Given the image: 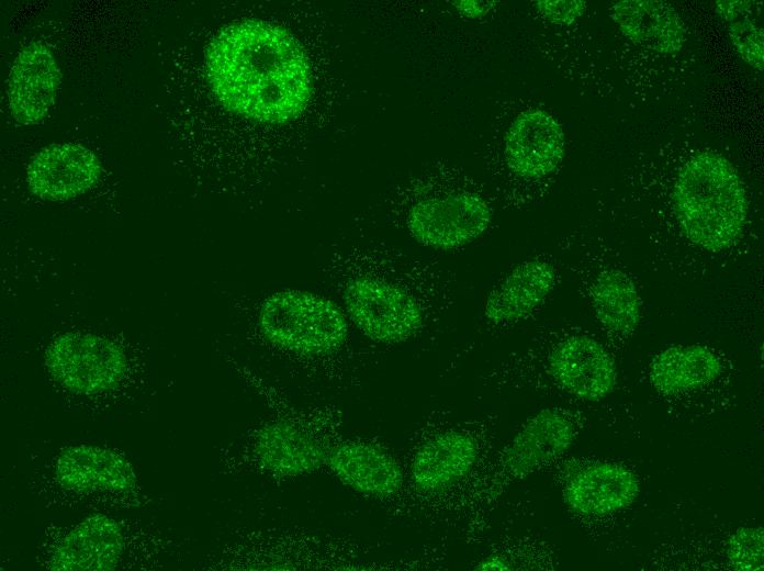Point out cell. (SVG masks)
Here are the masks:
<instances>
[{
	"label": "cell",
	"instance_id": "cell-1",
	"mask_svg": "<svg viewBox=\"0 0 764 571\" xmlns=\"http://www.w3.org/2000/svg\"><path fill=\"white\" fill-rule=\"evenodd\" d=\"M456 272L438 261L381 249L341 258L336 286L349 318L370 339L405 342L445 316L456 303Z\"/></svg>",
	"mask_w": 764,
	"mask_h": 571
},
{
	"label": "cell",
	"instance_id": "cell-2",
	"mask_svg": "<svg viewBox=\"0 0 764 571\" xmlns=\"http://www.w3.org/2000/svg\"><path fill=\"white\" fill-rule=\"evenodd\" d=\"M210 86L228 110L263 123L296 116L311 96V68L283 27L244 20L223 27L205 54Z\"/></svg>",
	"mask_w": 764,
	"mask_h": 571
},
{
	"label": "cell",
	"instance_id": "cell-3",
	"mask_svg": "<svg viewBox=\"0 0 764 571\" xmlns=\"http://www.w3.org/2000/svg\"><path fill=\"white\" fill-rule=\"evenodd\" d=\"M672 197L683 234L704 250L728 249L744 228L746 193L735 168L720 154L700 152L684 163Z\"/></svg>",
	"mask_w": 764,
	"mask_h": 571
},
{
	"label": "cell",
	"instance_id": "cell-4",
	"mask_svg": "<svg viewBox=\"0 0 764 571\" xmlns=\"http://www.w3.org/2000/svg\"><path fill=\"white\" fill-rule=\"evenodd\" d=\"M403 221L418 243L436 249L460 248L488 227L487 194L464 173L440 167L415 180L404 194Z\"/></svg>",
	"mask_w": 764,
	"mask_h": 571
},
{
	"label": "cell",
	"instance_id": "cell-5",
	"mask_svg": "<svg viewBox=\"0 0 764 571\" xmlns=\"http://www.w3.org/2000/svg\"><path fill=\"white\" fill-rule=\"evenodd\" d=\"M547 378L559 390L585 401H599L617 383V367L608 350L592 336L561 332L528 356L515 357L484 377L492 387H506Z\"/></svg>",
	"mask_w": 764,
	"mask_h": 571
},
{
	"label": "cell",
	"instance_id": "cell-6",
	"mask_svg": "<svg viewBox=\"0 0 764 571\" xmlns=\"http://www.w3.org/2000/svg\"><path fill=\"white\" fill-rule=\"evenodd\" d=\"M263 336L273 345L302 355L339 349L349 333L346 314L318 294L285 290L263 302L259 313Z\"/></svg>",
	"mask_w": 764,
	"mask_h": 571
},
{
	"label": "cell",
	"instance_id": "cell-7",
	"mask_svg": "<svg viewBox=\"0 0 764 571\" xmlns=\"http://www.w3.org/2000/svg\"><path fill=\"white\" fill-rule=\"evenodd\" d=\"M45 365L55 381L77 394L112 390L127 369L125 354L117 344L80 332L57 336L46 349Z\"/></svg>",
	"mask_w": 764,
	"mask_h": 571
},
{
	"label": "cell",
	"instance_id": "cell-8",
	"mask_svg": "<svg viewBox=\"0 0 764 571\" xmlns=\"http://www.w3.org/2000/svg\"><path fill=\"white\" fill-rule=\"evenodd\" d=\"M564 156V133L542 110H528L512 123L505 138V168L498 191L516 202L523 183L537 182L555 171Z\"/></svg>",
	"mask_w": 764,
	"mask_h": 571
},
{
	"label": "cell",
	"instance_id": "cell-9",
	"mask_svg": "<svg viewBox=\"0 0 764 571\" xmlns=\"http://www.w3.org/2000/svg\"><path fill=\"white\" fill-rule=\"evenodd\" d=\"M559 268L544 256L526 259L501 277L488 291L483 316L491 329L527 320L548 300L559 281Z\"/></svg>",
	"mask_w": 764,
	"mask_h": 571
},
{
	"label": "cell",
	"instance_id": "cell-10",
	"mask_svg": "<svg viewBox=\"0 0 764 571\" xmlns=\"http://www.w3.org/2000/svg\"><path fill=\"white\" fill-rule=\"evenodd\" d=\"M571 270L602 327L615 338L630 337L640 321L641 300L629 275L620 268L585 259Z\"/></svg>",
	"mask_w": 764,
	"mask_h": 571
},
{
	"label": "cell",
	"instance_id": "cell-11",
	"mask_svg": "<svg viewBox=\"0 0 764 571\" xmlns=\"http://www.w3.org/2000/svg\"><path fill=\"white\" fill-rule=\"evenodd\" d=\"M61 81L60 68L43 43L32 42L16 55L8 78V104L22 125L41 122L48 113Z\"/></svg>",
	"mask_w": 764,
	"mask_h": 571
},
{
	"label": "cell",
	"instance_id": "cell-12",
	"mask_svg": "<svg viewBox=\"0 0 764 571\" xmlns=\"http://www.w3.org/2000/svg\"><path fill=\"white\" fill-rule=\"evenodd\" d=\"M101 171V161L89 148L74 143L53 144L32 158L26 181L35 195L61 201L88 191Z\"/></svg>",
	"mask_w": 764,
	"mask_h": 571
},
{
	"label": "cell",
	"instance_id": "cell-13",
	"mask_svg": "<svg viewBox=\"0 0 764 571\" xmlns=\"http://www.w3.org/2000/svg\"><path fill=\"white\" fill-rule=\"evenodd\" d=\"M576 437L572 414L563 408H544L529 418L502 454L503 473L521 479L564 454Z\"/></svg>",
	"mask_w": 764,
	"mask_h": 571
},
{
	"label": "cell",
	"instance_id": "cell-14",
	"mask_svg": "<svg viewBox=\"0 0 764 571\" xmlns=\"http://www.w3.org/2000/svg\"><path fill=\"white\" fill-rule=\"evenodd\" d=\"M124 551L120 524L111 517H87L52 549L47 568L58 571L114 570Z\"/></svg>",
	"mask_w": 764,
	"mask_h": 571
},
{
	"label": "cell",
	"instance_id": "cell-15",
	"mask_svg": "<svg viewBox=\"0 0 764 571\" xmlns=\"http://www.w3.org/2000/svg\"><path fill=\"white\" fill-rule=\"evenodd\" d=\"M563 494L573 512L602 516L631 505L639 495V481L631 470L621 464L593 462L570 477Z\"/></svg>",
	"mask_w": 764,
	"mask_h": 571
},
{
	"label": "cell",
	"instance_id": "cell-16",
	"mask_svg": "<svg viewBox=\"0 0 764 571\" xmlns=\"http://www.w3.org/2000/svg\"><path fill=\"white\" fill-rule=\"evenodd\" d=\"M55 478L65 489L78 493H128L136 488V474L121 455L97 446H70L55 463Z\"/></svg>",
	"mask_w": 764,
	"mask_h": 571
},
{
	"label": "cell",
	"instance_id": "cell-17",
	"mask_svg": "<svg viewBox=\"0 0 764 571\" xmlns=\"http://www.w3.org/2000/svg\"><path fill=\"white\" fill-rule=\"evenodd\" d=\"M333 472L353 490L371 496H389L402 485L396 460L379 447L364 443H345L328 451Z\"/></svg>",
	"mask_w": 764,
	"mask_h": 571
},
{
	"label": "cell",
	"instance_id": "cell-18",
	"mask_svg": "<svg viewBox=\"0 0 764 571\" xmlns=\"http://www.w3.org/2000/svg\"><path fill=\"white\" fill-rule=\"evenodd\" d=\"M478 457L474 439L462 432L451 430L434 436L416 451L412 478L423 491L445 490L463 479Z\"/></svg>",
	"mask_w": 764,
	"mask_h": 571
},
{
	"label": "cell",
	"instance_id": "cell-19",
	"mask_svg": "<svg viewBox=\"0 0 764 571\" xmlns=\"http://www.w3.org/2000/svg\"><path fill=\"white\" fill-rule=\"evenodd\" d=\"M255 452L265 469L280 475L316 470L328 455L313 435L286 421L260 429Z\"/></svg>",
	"mask_w": 764,
	"mask_h": 571
},
{
	"label": "cell",
	"instance_id": "cell-20",
	"mask_svg": "<svg viewBox=\"0 0 764 571\" xmlns=\"http://www.w3.org/2000/svg\"><path fill=\"white\" fill-rule=\"evenodd\" d=\"M611 18L632 42L663 54L678 52L684 43L682 20L672 5L659 0H622Z\"/></svg>",
	"mask_w": 764,
	"mask_h": 571
},
{
	"label": "cell",
	"instance_id": "cell-21",
	"mask_svg": "<svg viewBox=\"0 0 764 571\" xmlns=\"http://www.w3.org/2000/svg\"><path fill=\"white\" fill-rule=\"evenodd\" d=\"M722 372L720 358L700 345H678L659 352L649 367L655 390L675 394L701 389L715 382Z\"/></svg>",
	"mask_w": 764,
	"mask_h": 571
},
{
	"label": "cell",
	"instance_id": "cell-22",
	"mask_svg": "<svg viewBox=\"0 0 764 571\" xmlns=\"http://www.w3.org/2000/svg\"><path fill=\"white\" fill-rule=\"evenodd\" d=\"M727 557L731 567L743 571H762L764 533L762 527H741L730 537Z\"/></svg>",
	"mask_w": 764,
	"mask_h": 571
},
{
	"label": "cell",
	"instance_id": "cell-23",
	"mask_svg": "<svg viewBox=\"0 0 764 571\" xmlns=\"http://www.w3.org/2000/svg\"><path fill=\"white\" fill-rule=\"evenodd\" d=\"M729 34L738 53L752 67L764 66L763 31L749 19L731 21Z\"/></svg>",
	"mask_w": 764,
	"mask_h": 571
},
{
	"label": "cell",
	"instance_id": "cell-24",
	"mask_svg": "<svg viewBox=\"0 0 764 571\" xmlns=\"http://www.w3.org/2000/svg\"><path fill=\"white\" fill-rule=\"evenodd\" d=\"M536 5L547 20L559 24H571L586 8L580 0H540Z\"/></svg>",
	"mask_w": 764,
	"mask_h": 571
},
{
	"label": "cell",
	"instance_id": "cell-25",
	"mask_svg": "<svg viewBox=\"0 0 764 571\" xmlns=\"http://www.w3.org/2000/svg\"><path fill=\"white\" fill-rule=\"evenodd\" d=\"M453 5L463 15L479 18L485 15L496 3V1H453Z\"/></svg>",
	"mask_w": 764,
	"mask_h": 571
},
{
	"label": "cell",
	"instance_id": "cell-26",
	"mask_svg": "<svg viewBox=\"0 0 764 571\" xmlns=\"http://www.w3.org/2000/svg\"><path fill=\"white\" fill-rule=\"evenodd\" d=\"M717 11L727 21L735 20L750 5V1H717Z\"/></svg>",
	"mask_w": 764,
	"mask_h": 571
},
{
	"label": "cell",
	"instance_id": "cell-27",
	"mask_svg": "<svg viewBox=\"0 0 764 571\" xmlns=\"http://www.w3.org/2000/svg\"><path fill=\"white\" fill-rule=\"evenodd\" d=\"M476 570H509V563L497 556H490L483 559L475 568Z\"/></svg>",
	"mask_w": 764,
	"mask_h": 571
}]
</instances>
